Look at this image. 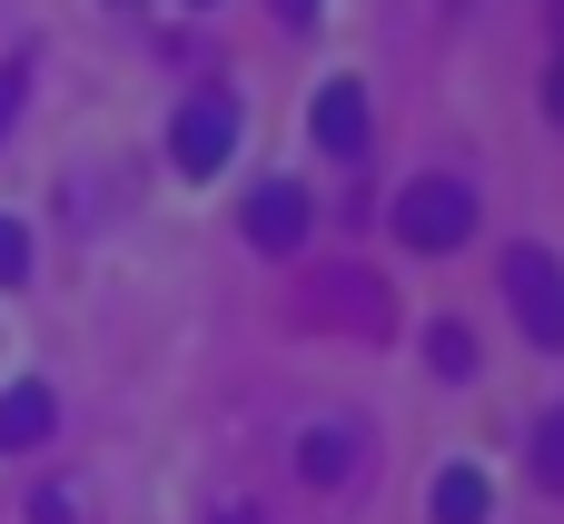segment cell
Instances as JSON below:
<instances>
[{
    "label": "cell",
    "instance_id": "7a4b0ae2",
    "mask_svg": "<svg viewBox=\"0 0 564 524\" xmlns=\"http://www.w3.org/2000/svg\"><path fill=\"white\" fill-rule=\"evenodd\" d=\"M506 297H516L535 347H564V268L545 248H506Z\"/></svg>",
    "mask_w": 564,
    "mask_h": 524
},
{
    "label": "cell",
    "instance_id": "4fadbf2b",
    "mask_svg": "<svg viewBox=\"0 0 564 524\" xmlns=\"http://www.w3.org/2000/svg\"><path fill=\"white\" fill-rule=\"evenodd\" d=\"M545 109H555V119H564V59H555V79H545Z\"/></svg>",
    "mask_w": 564,
    "mask_h": 524
},
{
    "label": "cell",
    "instance_id": "277c9868",
    "mask_svg": "<svg viewBox=\"0 0 564 524\" xmlns=\"http://www.w3.org/2000/svg\"><path fill=\"white\" fill-rule=\"evenodd\" d=\"M307 129H317L327 159H367V139H377V129H367V89H357V79H327L317 109H307Z\"/></svg>",
    "mask_w": 564,
    "mask_h": 524
},
{
    "label": "cell",
    "instance_id": "8fae6325",
    "mask_svg": "<svg viewBox=\"0 0 564 524\" xmlns=\"http://www.w3.org/2000/svg\"><path fill=\"white\" fill-rule=\"evenodd\" d=\"M20 277H30V228L0 218V287H20Z\"/></svg>",
    "mask_w": 564,
    "mask_h": 524
},
{
    "label": "cell",
    "instance_id": "5bb4252c",
    "mask_svg": "<svg viewBox=\"0 0 564 524\" xmlns=\"http://www.w3.org/2000/svg\"><path fill=\"white\" fill-rule=\"evenodd\" d=\"M278 20H317V0H278Z\"/></svg>",
    "mask_w": 564,
    "mask_h": 524
},
{
    "label": "cell",
    "instance_id": "ba28073f",
    "mask_svg": "<svg viewBox=\"0 0 564 524\" xmlns=\"http://www.w3.org/2000/svg\"><path fill=\"white\" fill-rule=\"evenodd\" d=\"M297 466H307V485H347L357 476V426H317Z\"/></svg>",
    "mask_w": 564,
    "mask_h": 524
},
{
    "label": "cell",
    "instance_id": "8992f818",
    "mask_svg": "<svg viewBox=\"0 0 564 524\" xmlns=\"http://www.w3.org/2000/svg\"><path fill=\"white\" fill-rule=\"evenodd\" d=\"M50 426H59L50 386H10V396H0V456H30V446H50Z\"/></svg>",
    "mask_w": 564,
    "mask_h": 524
},
{
    "label": "cell",
    "instance_id": "9a60e30c",
    "mask_svg": "<svg viewBox=\"0 0 564 524\" xmlns=\"http://www.w3.org/2000/svg\"><path fill=\"white\" fill-rule=\"evenodd\" d=\"M555 20H564V0H555Z\"/></svg>",
    "mask_w": 564,
    "mask_h": 524
},
{
    "label": "cell",
    "instance_id": "9c48e42d",
    "mask_svg": "<svg viewBox=\"0 0 564 524\" xmlns=\"http://www.w3.org/2000/svg\"><path fill=\"white\" fill-rule=\"evenodd\" d=\"M426 357H436V376H476V337H466V327H436Z\"/></svg>",
    "mask_w": 564,
    "mask_h": 524
},
{
    "label": "cell",
    "instance_id": "52a82bcc",
    "mask_svg": "<svg viewBox=\"0 0 564 524\" xmlns=\"http://www.w3.org/2000/svg\"><path fill=\"white\" fill-rule=\"evenodd\" d=\"M486 505H496V485L476 466H446L436 476V524H486Z\"/></svg>",
    "mask_w": 564,
    "mask_h": 524
},
{
    "label": "cell",
    "instance_id": "6da1fadb",
    "mask_svg": "<svg viewBox=\"0 0 564 524\" xmlns=\"http://www.w3.org/2000/svg\"><path fill=\"white\" fill-rule=\"evenodd\" d=\"M397 238H406L416 258L466 248V238H476V188H466V178H406V188H397Z\"/></svg>",
    "mask_w": 564,
    "mask_h": 524
},
{
    "label": "cell",
    "instance_id": "7c38bea8",
    "mask_svg": "<svg viewBox=\"0 0 564 524\" xmlns=\"http://www.w3.org/2000/svg\"><path fill=\"white\" fill-rule=\"evenodd\" d=\"M20 89H30V69L10 59V69H0V139H10V119H20Z\"/></svg>",
    "mask_w": 564,
    "mask_h": 524
},
{
    "label": "cell",
    "instance_id": "5b68a950",
    "mask_svg": "<svg viewBox=\"0 0 564 524\" xmlns=\"http://www.w3.org/2000/svg\"><path fill=\"white\" fill-rule=\"evenodd\" d=\"M248 238H258L268 258H288V248L307 238V188H288V178L258 188V198H248Z\"/></svg>",
    "mask_w": 564,
    "mask_h": 524
},
{
    "label": "cell",
    "instance_id": "30bf717a",
    "mask_svg": "<svg viewBox=\"0 0 564 524\" xmlns=\"http://www.w3.org/2000/svg\"><path fill=\"white\" fill-rule=\"evenodd\" d=\"M535 476H545V485L564 495V406L545 416V426H535Z\"/></svg>",
    "mask_w": 564,
    "mask_h": 524
},
{
    "label": "cell",
    "instance_id": "3957f363",
    "mask_svg": "<svg viewBox=\"0 0 564 524\" xmlns=\"http://www.w3.org/2000/svg\"><path fill=\"white\" fill-rule=\"evenodd\" d=\"M228 139H238V109H228V99H188V109L169 119V159H178L188 178H208V168L228 159Z\"/></svg>",
    "mask_w": 564,
    "mask_h": 524
}]
</instances>
